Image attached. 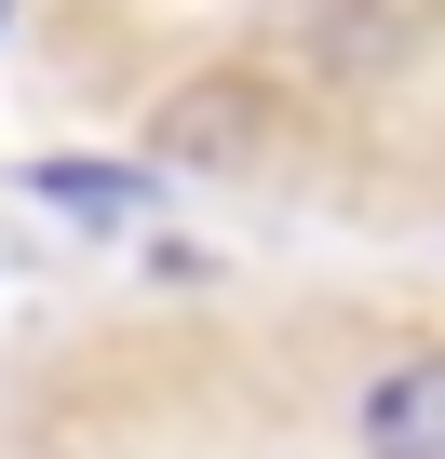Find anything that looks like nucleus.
<instances>
[{"instance_id":"20e7f679","label":"nucleus","mask_w":445,"mask_h":459,"mask_svg":"<svg viewBox=\"0 0 445 459\" xmlns=\"http://www.w3.org/2000/svg\"><path fill=\"white\" fill-rule=\"evenodd\" d=\"M0 14H14V0H0Z\"/></svg>"},{"instance_id":"f257e3e1","label":"nucleus","mask_w":445,"mask_h":459,"mask_svg":"<svg viewBox=\"0 0 445 459\" xmlns=\"http://www.w3.org/2000/svg\"><path fill=\"white\" fill-rule=\"evenodd\" d=\"M364 459H445V351H405L364 378Z\"/></svg>"},{"instance_id":"7ed1b4c3","label":"nucleus","mask_w":445,"mask_h":459,"mask_svg":"<svg viewBox=\"0 0 445 459\" xmlns=\"http://www.w3.org/2000/svg\"><path fill=\"white\" fill-rule=\"evenodd\" d=\"M244 149H257V95H230V82L162 108V162H244Z\"/></svg>"},{"instance_id":"f03ea898","label":"nucleus","mask_w":445,"mask_h":459,"mask_svg":"<svg viewBox=\"0 0 445 459\" xmlns=\"http://www.w3.org/2000/svg\"><path fill=\"white\" fill-rule=\"evenodd\" d=\"M28 189H41L55 216H81V230H122V216H149V203H162V176H135V162H81V149L28 162Z\"/></svg>"}]
</instances>
